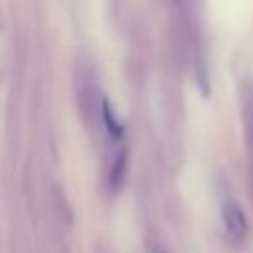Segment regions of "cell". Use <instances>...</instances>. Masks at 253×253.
<instances>
[{
	"mask_svg": "<svg viewBox=\"0 0 253 253\" xmlns=\"http://www.w3.org/2000/svg\"><path fill=\"white\" fill-rule=\"evenodd\" d=\"M126 170H128V156H126V150H121L113 164H111V170H109V188L113 192H119L126 180Z\"/></svg>",
	"mask_w": 253,
	"mask_h": 253,
	"instance_id": "cell-3",
	"label": "cell"
},
{
	"mask_svg": "<svg viewBox=\"0 0 253 253\" xmlns=\"http://www.w3.org/2000/svg\"><path fill=\"white\" fill-rule=\"evenodd\" d=\"M243 117H245L247 134H249V142H251V156H253V93L251 91H247L243 95Z\"/></svg>",
	"mask_w": 253,
	"mask_h": 253,
	"instance_id": "cell-5",
	"label": "cell"
},
{
	"mask_svg": "<svg viewBox=\"0 0 253 253\" xmlns=\"http://www.w3.org/2000/svg\"><path fill=\"white\" fill-rule=\"evenodd\" d=\"M172 2H182V0H172Z\"/></svg>",
	"mask_w": 253,
	"mask_h": 253,
	"instance_id": "cell-7",
	"label": "cell"
},
{
	"mask_svg": "<svg viewBox=\"0 0 253 253\" xmlns=\"http://www.w3.org/2000/svg\"><path fill=\"white\" fill-rule=\"evenodd\" d=\"M221 219H223V229H225V235L229 241L239 245L247 239L249 223H247V217H245L243 210L239 208V204L225 202L221 208Z\"/></svg>",
	"mask_w": 253,
	"mask_h": 253,
	"instance_id": "cell-2",
	"label": "cell"
},
{
	"mask_svg": "<svg viewBox=\"0 0 253 253\" xmlns=\"http://www.w3.org/2000/svg\"><path fill=\"white\" fill-rule=\"evenodd\" d=\"M150 253H168V251H166L162 245H154V247L150 249Z\"/></svg>",
	"mask_w": 253,
	"mask_h": 253,
	"instance_id": "cell-6",
	"label": "cell"
},
{
	"mask_svg": "<svg viewBox=\"0 0 253 253\" xmlns=\"http://www.w3.org/2000/svg\"><path fill=\"white\" fill-rule=\"evenodd\" d=\"M79 87H77V105L81 111V117L85 123H97V113L101 111L103 101H99V91L93 81L91 71H79L77 75Z\"/></svg>",
	"mask_w": 253,
	"mask_h": 253,
	"instance_id": "cell-1",
	"label": "cell"
},
{
	"mask_svg": "<svg viewBox=\"0 0 253 253\" xmlns=\"http://www.w3.org/2000/svg\"><path fill=\"white\" fill-rule=\"evenodd\" d=\"M101 117H103V123H105V126H107L109 134H111L113 138H121L123 132H125V126H123V123L119 121L117 113L113 111V107H111V103H109L107 99H103V105H101Z\"/></svg>",
	"mask_w": 253,
	"mask_h": 253,
	"instance_id": "cell-4",
	"label": "cell"
}]
</instances>
